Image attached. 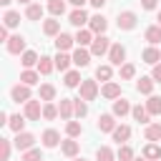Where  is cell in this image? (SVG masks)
Instances as JSON below:
<instances>
[{
	"label": "cell",
	"instance_id": "43",
	"mask_svg": "<svg viewBox=\"0 0 161 161\" xmlns=\"http://www.w3.org/2000/svg\"><path fill=\"white\" fill-rule=\"evenodd\" d=\"M65 133H68L70 138H78V136L83 133V126H80L78 121H73V118H70V121L65 123Z\"/></svg>",
	"mask_w": 161,
	"mask_h": 161
},
{
	"label": "cell",
	"instance_id": "30",
	"mask_svg": "<svg viewBox=\"0 0 161 161\" xmlns=\"http://www.w3.org/2000/svg\"><path fill=\"white\" fill-rule=\"evenodd\" d=\"M38 98H40V101H55V86H53V83H40Z\"/></svg>",
	"mask_w": 161,
	"mask_h": 161
},
{
	"label": "cell",
	"instance_id": "27",
	"mask_svg": "<svg viewBox=\"0 0 161 161\" xmlns=\"http://www.w3.org/2000/svg\"><path fill=\"white\" fill-rule=\"evenodd\" d=\"M143 38H146L151 45H158V43H161V25H158V23H156V25H148L146 33H143Z\"/></svg>",
	"mask_w": 161,
	"mask_h": 161
},
{
	"label": "cell",
	"instance_id": "5",
	"mask_svg": "<svg viewBox=\"0 0 161 161\" xmlns=\"http://www.w3.org/2000/svg\"><path fill=\"white\" fill-rule=\"evenodd\" d=\"M13 143H15V148H18V151H28V148H33V146H35V136H33V133H28V131H20V133H15Z\"/></svg>",
	"mask_w": 161,
	"mask_h": 161
},
{
	"label": "cell",
	"instance_id": "50",
	"mask_svg": "<svg viewBox=\"0 0 161 161\" xmlns=\"http://www.w3.org/2000/svg\"><path fill=\"white\" fill-rule=\"evenodd\" d=\"M8 30H10V28H5V25H0V40H5V43L10 40V35H8Z\"/></svg>",
	"mask_w": 161,
	"mask_h": 161
},
{
	"label": "cell",
	"instance_id": "58",
	"mask_svg": "<svg viewBox=\"0 0 161 161\" xmlns=\"http://www.w3.org/2000/svg\"><path fill=\"white\" fill-rule=\"evenodd\" d=\"M158 161H161V158H158Z\"/></svg>",
	"mask_w": 161,
	"mask_h": 161
},
{
	"label": "cell",
	"instance_id": "57",
	"mask_svg": "<svg viewBox=\"0 0 161 161\" xmlns=\"http://www.w3.org/2000/svg\"><path fill=\"white\" fill-rule=\"evenodd\" d=\"M133 161H148V158H143V156H141V158H133Z\"/></svg>",
	"mask_w": 161,
	"mask_h": 161
},
{
	"label": "cell",
	"instance_id": "41",
	"mask_svg": "<svg viewBox=\"0 0 161 161\" xmlns=\"http://www.w3.org/2000/svg\"><path fill=\"white\" fill-rule=\"evenodd\" d=\"M111 78H113V68H111V65H98V68H96V80L108 83Z\"/></svg>",
	"mask_w": 161,
	"mask_h": 161
},
{
	"label": "cell",
	"instance_id": "13",
	"mask_svg": "<svg viewBox=\"0 0 161 161\" xmlns=\"http://www.w3.org/2000/svg\"><path fill=\"white\" fill-rule=\"evenodd\" d=\"M40 141H43V146H45V148H55L58 143H63V141H60V133H58L55 128H45V131H43V136H40Z\"/></svg>",
	"mask_w": 161,
	"mask_h": 161
},
{
	"label": "cell",
	"instance_id": "9",
	"mask_svg": "<svg viewBox=\"0 0 161 161\" xmlns=\"http://www.w3.org/2000/svg\"><path fill=\"white\" fill-rule=\"evenodd\" d=\"M70 55H73V65L86 68V65L91 63V55H93V53H91V48H80V45H78V48H75Z\"/></svg>",
	"mask_w": 161,
	"mask_h": 161
},
{
	"label": "cell",
	"instance_id": "45",
	"mask_svg": "<svg viewBox=\"0 0 161 161\" xmlns=\"http://www.w3.org/2000/svg\"><path fill=\"white\" fill-rule=\"evenodd\" d=\"M15 143H10L8 138H0V161H10V151Z\"/></svg>",
	"mask_w": 161,
	"mask_h": 161
},
{
	"label": "cell",
	"instance_id": "52",
	"mask_svg": "<svg viewBox=\"0 0 161 161\" xmlns=\"http://www.w3.org/2000/svg\"><path fill=\"white\" fill-rule=\"evenodd\" d=\"M68 3H70V5H75V8H83L88 0H68Z\"/></svg>",
	"mask_w": 161,
	"mask_h": 161
},
{
	"label": "cell",
	"instance_id": "28",
	"mask_svg": "<svg viewBox=\"0 0 161 161\" xmlns=\"http://www.w3.org/2000/svg\"><path fill=\"white\" fill-rule=\"evenodd\" d=\"M43 33H45V35H50V38H55V35L60 33V20H55V18L43 20Z\"/></svg>",
	"mask_w": 161,
	"mask_h": 161
},
{
	"label": "cell",
	"instance_id": "31",
	"mask_svg": "<svg viewBox=\"0 0 161 161\" xmlns=\"http://www.w3.org/2000/svg\"><path fill=\"white\" fill-rule=\"evenodd\" d=\"M131 116H133V121H138V123H148V118H151V113H148L146 106H133V108H131Z\"/></svg>",
	"mask_w": 161,
	"mask_h": 161
},
{
	"label": "cell",
	"instance_id": "36",
	"mask_svg": "<svg viewBox=\"0 0 161 161\" xmlns=\"http://www.w3.org/2000/svg\"><path fill=\"white\" fill-rule=\"evenodd\" d=\"M3 25H5V28H18V25H20V13L8 10V13L3 15Z\"/></svg>",
	"mask_w": 161,
	"mask_h": 161
},
{
	"label": "cell",
	"instance_id": "21",
	"mask_svg": "<svg viewBox=\"0 0 161 161\" xmlns=\"http://www.w3.org/2000/svg\"><path fill=\"white\" fill-rule=\"evenodd\" d=\"M131 108H133V106H131L126 98H116V101H113V111H111V113H113L116 118H123V116H128V113H131Z\"/></svg>",
	"mask_w": 161,
	"mask_h": 161
},
{
	"label": "cell",
	"instance_id": "56",
	"mask_svg": "<svg viewBox=\"0 0 161 161\" xmlns=\"http://www.w3.org/2000/svg\"><path fill=\"white\" fill-rule=\"evenodd\" d=\"M156 20H158V25H161V10H158V15H156Z\"/></svg>",
	"mask_w": 161,
	"mask_h": 161
},
{
	"label": "cell",
	"instance_id": "10",
	"mask_svg": "<svg viewBox=\"0 0 161 161\" xmlns=\"http://www.w3.org/2000/svg\"><path fill=\"white\" fill-rule=\"evenodd\" d=\"M108 60H111V65H123V60H126V48H123L121 43H113L111 50H108Z\"/></svg>",
	"mask_w": 161,
	"mask_h": 161
},
{
	"label": "cell",
	"instance_id": "25",
	"mask_svg": "<svg viewBox=\"0 0 161 161\" xmlns=\"http://www.w3.org/2000/svg\"><path fill=\"white\" fill-rule=\"evenodd\" d=\"M80 83H83V78H80L78 70H65V75H63V86L65 88H78Z\"/></svg>",
	"mask_w": 161,
	"mask_h": 161
},
{
	"label": "cell",
	"instance_id": "6",
	"mask_svg": "<svg viewBox=\"0 0 161 161\" xmlns=\"http://www.w3.org/2000/svg\"><path fill=\"white\" fill-rule=\"evenodd\" d=\"M5 50L10 55H23L25 53V38L23 35H10V40L5 43Z\"/></svg>",
	"mask_w": 161,
	"mask_h": 161
},
{
	"label": "cell",
	"instance_id": "26",
	"mask_svg": "<svg viewBox=\"0 0 161 161\" xmlns=\"http://www.w3.org/2000/svg\"><path fill=\"white\" fill-rule=\"evenodd\" d=\"M143 158H148V161H158V158H161V146H158L156 141L146 143V146H143Z\"/></svg>",
	"mask_w": 161,
	"mask_h": 161
},
{
	"label": "cell",
	"instance_id": "3",
	"mask_svg": "<svg viewBox=\"0 0 161 161\" xmlns=\"http://www.w3.org/2000/svg\"><path fill=\"white\" fill-rule=\"evenodd\" d=\"M111 38L103 33V35H96L93 38V43H91V53L93 55H108V50H111Z\"/></svg>",
	"mask_w": 161,
	"mask_h": 161
},
{
	"label": "cell",
	"instance_id": "14",
	"mask_svg": "<svg viewBox=\"0 0 161 161\" xmlns=\"http://www.w3.org/2000/svg\"><path fill=\"white\" fill-rule=\"evenodd\" d=\"M93 38H96V33H93L91 28H78V33H75V43H78L80 48H91Z\"/></svg>",
	"mask_w": 161,
	"mask_h": 161
},
{
	"label": "cell",
	"instance_id": "33",
	"mask_svg": "<svg viewBox=\"0 0 161 161\" xmlns=\"http://www.w3.org/2000/svg\"><path fill=\"white\" fill-rule=\"evenodd\" d=\"M25 18H28V20H40V18H43V5H40V3H30V5L25 8Z\"/></svg>",
	"mask_w": 161,
	"mask_h": 161
},
{
	"label": "cell",
	"instance_id": "51",
	"mask_svg": "<svg viewBox=\"0 0 161 161\" xmlns=\"http://www.w3.org/2000/svg\"><path fill=\"white\" fill-rule=\"evenodd\" d=\"M88 3H91L93 8H103V5H106V0H88Z\"/></svg>",
	"mask_w": 161,
	"mask_h": 161
},
{
	"label": "cell",
	"instance_id": "32",
	"mask_svg": "<svg viewBox=\"0 0 161 161\" xmlns=\"http://www.w3.org/2000/svg\"><path fill=\"white\" fill-rule=\"evenodd\" d=\"M8 128H10L13 133H20V131L25 128V116H20V113H13V116H10V121H8Z\"/></svg>",
	"mask_w": 161,
	"mask_h": 161
},
{
	"label": "cell",
	"instance_id": "44",
	"mask_svg": "<svg viewBox=\"0 0 161 161\" xmlns=\"http://www.w3.org/2000/svg\"><path fill=\"white\" fill-rule=\"evenodd\" d=\"M118 68H121V70H118V73H121V80H131V78L136 75V65H133V63H123V65H118Z\"/></svg>",
	"mask_w": 161,
	"mask_h": 161
},
{
	"label": "cell",
	"instance_id": "22",
	"mask_svg": "<svg viewBox=\"0 0 161 161\" xmlns=\"http://www.w3.org/2000/svg\"><path fill=\"white\" fill-rule=\"evenodd\" d=\"M141 58H143V63H148V65H156V63L161 60V50H158L156 45H148V48L141 53Z\"/></svg>",
	"mask_w": 161,
	"mask_h": 161
},
{
	"label": "cell",
	"instance_id": "40",
	"mask_svg": "<svg viewBox=\"0 0 161 161\" xmlns=\"http://www.w3.org/2000/svg\"><path fill=\"white\" fill-rule=\"evenodd\" d=\"M96 161H118V158H116V153H113L111 146H101L96 151Z\"/></svg>",
	"mask_w": 161,
	"mask_h": 161
},
{
	"label": "cell",
	"instance_id": "55",
	"mask_svg": "<svg viewBox=\"0 0 161 161\" xmlns=\"http://www.w3.org/2000/svg\"><path fill=\"white\" fill-rule=\"evenodd\" d=\"M18 3H23V5H30V3H33V0H18Z\"/></svg>",
	"mask_w": 161,
	"mask_h": 161
},
{
	"label": "cell",
	"instance_id": "39",
	"mask_svg": "<svg viewBox=\"0 0 161 161\" xmlns=\"http://www.w3.org/2000/svg\"><path fill=\"white\" fill-rule=\"evenodd\" d=\"M146 108H148V113L151 116H161V98L158 96H148V101H146Z\"/></svg>",
	"mask_w": 161,
	"mask_h": 161
},
{
	"label": "cell",
	"instance_id": "24",
	"mask_svg": "<svg viewBox=\"0 0 161 161\" xmlns=\"http://www.w3.org/2000/svg\"><path fill=\"white\" fill-rule=\"evenodd\" d=\"M111 136H113V141H118V146H121V143H126V141L131 138V126L121 123V126H116V128H113V133H111Z\"/></svg>",
	"mask_w": 161,
	"mask_h": 161
},
{
	"label": "cell",
	"instance_id": "20",
	"mask_svg": "<svg viewBox=\"0 0 161 161\" xmlns=\"http://www.w3.org/2000/svg\"><path fill=\"white\" fill-rule=\"evenodd\" d=\"M101 96H103V98H108V101H116V98H121V86H118V83H113V80H108V83H103Z\"/></svg>",
	"mask_w": 161,
	"mask_h": 161
},
{
	"label": "cell",
	"instance_id": "11",
	"mask_svg": "<svg viewBox=\"0 0 161 161\" xmlns=\"http://www.w3.org/2000/svg\"><path fill=\"white\" fill-rule=\"evenodd\" d=\"M58 113H60L63 121H70V118L75 116V103H73V98H60V103H58Z\"/></svg>",
	"mask_w": 161,
	"mask_h": 161
},
{
	"label": "cell",
	"instance_id": "54",
	"mask_svg": "<svg viewBox=\"0 0 161 161\" xmlns=\"http://www.w3.org/2000/svg\"><path fill=\"white\" fill-rule=\"evenodd\" d=\"M70 161H88V158H83V156H80V158H78V156H75V158H70Z\"/></svg>",
	"mask_w": 161,
	"mask_h": 161
},
{
	"label": "cell",
	"instance_id": "48",
	"mask_svg": "<svg viewBox=\"0 0 161 161\" xmlns=\"http://www.w3.org/2000/svg\"><path fill=\"white\" fill-rule=\"evenodd\" d=\"M156 5H158V0H141L143 10H156Z\"/></svg>",
	"mask_w": 161,
	"mask_h": 161
},
{
	"label": "cell",
	"instance_id": "12",
	"mask_svg": "<svg viewBox=\"0 0 161 161\" xmlns=\"http://www.w3.org/2000/svg\"><path fill=\"white\" fill-rule=\"evenodd\" d=\"M88 20H91V18H88V13H86L83 8H75V10L68 15V23H70V25H75V28H86V25H88Z\"/></svg>",
	"mask_w": 161,
	"mask_h": 161
},
{
	"label": "cell",
	"instance_id": "15",
	"mask_svg": "<svg viewBox=\"0 0 161 161\" xmlns=\"http://www.w3.org/2000/svg\"><path fill=\"white\" fill-rule=\"evenodd\" d=\"M73 45H75V35H68V33H58V35H55V48H58V50L68 53Z\"/></svg>",
	"mask_w": 161,
	"mask_h": 161
},
{
	"label": "cell",
	"instance_id": "16",
	"mask_svg": "<svg viewBox=\"0 0 161 161\" xmlns=\"http://www.w3.org/2000/svg\"><path fill=\"white\" fill-rule=\"evenodd\" d=\"M113 128H116V116H113V113H101V116H98V131L113 133Z\"/></svg>",
	"mask_w": 161,
	"mask_h": 161
},
{
	"label": "cell",
	"instance_id": "34",
	"mask_svg": "<svg viewBox=\"0 0 161 161\" xmlns=\"http://www.w3.org/2000/svg\"><path fill=\"white\" fill-rule=\"evenodd\" d=\"M38 60H40V58H38V53H35V50H25V53L20 55L23 68H35V65H38Z\"/></svg>",
	"mask_w": 161,
	"mask_h": 161
},
{
	"label": "cell",
	"instance_id": "47",
	"mask_svg": "<svg viewBox=\"0 0 161 161\" xmlns=\"http://www.w3.org/2000/svg\"><path fill=\"white\" fill-rule=\"evenodd\" d=\"M73 103H75V118H83V116L88 113V101H83V98L78 96V98H73Z\"/></svg>",
	"mask_w": 161,
	"mask_h": 161
},
{
	"label": "cell",
	"instance_id": "2",
	"mask_svg": "<svg viewBox=\"0 0 161 161\" xmlns=\"http://www.w3.org/2000/svg\"><path fill=\"white\" fill-rule=\"evenodd\" d=\"M116 25H118V30H133L138 25V15L133 10H123V13H118Z\"/></svg>",
	"mask_w": 161,
	"mask_h": 161
},
{
	"label": "cell",
	"instance_id": "7",
	"mask_svg": "<svg viewBox=\"0 0 161 161\" xmlns=\"http://www.w3.org/2000/svg\"><path fill=\"white\" fill-rule=\"evenodd\" d=\"M23 116H25L28 121H40V118H43V106H40V98H38V101H33V98H30V101L25 103V113H23Z\"/></svg>",
	"mask_w": 161,
	"mask_h": 161
},
{
	"label": "cell",
	"instance_id": "53",
	"mask_svg": "<svg viewBox=\"0 0 161 161\" xmlns=\"http://www.w3.org/2000/svg\"><path fill=\"white\" fill-rule=\"evenodd\" d=\"M10 3H13V0H0V5H10Z\"/></svg>",
	"mask_w": 161,
	"mask_h": 161
},
{
	"label": "cell",
	"instance_id": "35",
	"mask_svg": "<svg viewBox=\"0 0 161 161\" xmlns=\"http://www.w3.org/2000/svg\"><path fill=\"white\" fill-rule=\"evenodd\" d=\"M116 158H118V161H133L136 153H133V148H131L128 143H121L118 151H116Z\"/></svg>",
	"mask_w": 161,
	"mask_h": 161
},
{
	"label": "cell",
	"instance_id": "23",
	"mask_svg": "<svg viewBox=\"0 0 161 161\" xmlns=\"http://www.w3.org/2000/svg\"><path fill=\"white\" fill-rule=\"evenodd\" d=\"M53 60H55V68H58L60 73H65V70H70V63H73V55H68V53H63V50H58V55H55Z\"/></svg>",
	"mask_w": 161,
	"mask_h": 161
},
{
	"label": "cell",
	"instance_id": "1",
	"mask_svg": "<svg viewBox=\"0 0 161 161\" xmlns=\"http://www.w3.org/2000/svg\"><path fill=\"white\" fill-rule=\"evenodd\" d=\"M98 93H101V88H98V80H93V78H83V83L78 86V96L83 101H96Z\"/></svg>",
	"mask_w": 161,
	"mask_h": 161
},
{
	"label": "cell",
	"instance_id": "4",
	"mask_svg": "<svg viewBox=\"0 0 161 161\" xmlns=\"http://www.w3.org/2000/svg\"><path fill=\"white\" fill-rule=\"evenodd\" d=\"M30 88H33V86L18 83V86H13V88H10V98H13L15 103H28V101H30V96H33V93H30Z\"/></svg>",
	"mask_w": 161,
	"mask_h": 161
},
{
	"label": "cell",
	"instance_id": "42",
	"mask_svg": "<svg viewBox=\"0 0 161 161\" xmlns=\"http://www.w3.org/2000/svg\"><path fill=\"white\" fill-rule=\"evenodd\" d=\"M55 116H60V113H58V106H55L53 101H45V103H43V118H45V121H53Z\"/></svg>",
	"mask_w": 161,
	"mask_h": 161
},
{
	"label": "cell",
	"instance_id": "17",
	"mask_svg": "<svg viewBox=\"0 0 161 161\" xmlns=\"http://www.w3.org/2000/svg\"><path fill=\"white\" fill-rule=\"evenodd\" d=\"M60 151H63V156H68V158H75L78 156V151H80V143L75 141V138H65L63 143H60Z\"/></svg>",
	"mask_w": 161,
	"mask_h": 161
},
{
	"label": "cell",
	"instance_id": "29",
	"mask_svg": "<svg viewBox=\"0 0 161 161\" xmlns=\"http://www.w3.org/2000/svg\"><path fill=\"white\" fill-rule=\"evenodd\" d=\"M38 80H40V73L33 68H25L20 73V83H25V86H38Z\"/></svg>",
	"mask_w": 161,
	"mask_h": 161
},
{
	"label": "cell",
	"instance_id": "38",
	"mask_svg": "<svg viewBox=\"0 0 161 161\" xmlns=\"http://www.w3.org/2000/svg\"><path fill=\"white\" fill-rule=\"evenodd\" d=\"M48 13H50L53 18L63 15V13H65V0H48Z\"/></svg>",
	"mask_w": 161,
	"mask_h": 161
},
{
	"label": "cell",
	"instance_id": "37",
	"mask_svg": "<svg viewBox=\"0 0 161 161\" xmlns=\"http://www.w3.org/2000/svg\"><path fill=\"white\" fill-rule=\"evenodd\" d=\"M143 133H146V141H161V123H148Z\"/></svg>",
	"mask_w": 161,
	"mask_h": 161
},
{
	"label": "cell",
	"instance_id": "46",
	"mask_svg": "<svg viewBox=\"0 0 161 161\" xmlns=\"http://www.w3.org/2000/svg\"><path fill=\"white\" fill-rule=\"evenodd\" d=\"M20 161H43V153H40V148H28V151H23V156H20Z\"/></svg>",
	"mask_w": 161,
	"mask_h": 161
},
{
	"label": "cell",
	"instance_id": "49",
	"mask_svg": "<svg viewBox=\"0 0 161 161\" xmlns=\"http://www.w3.org/2000/svg\"><path fill=\"white\" fill-rule=\"evenodd\" d=\"M151 78H153L156 83H161V63H156V65H153V70H151Z\"/></svg>",
	"mask_w": 161,
	"mask_h": 161
},
{
	"label": "cell",
	"instance_id": "19",
	"mask_svg": "<svg viewBox=\"0 0 161 161\" xmlns=\"http://www.w3.org/2000/svg\"><path fill=\"white\" fill-rule=\"evenodd\" d=\"M153 86H156V80H153L151 75H141V78L136 80V91L143 93V96H151V93H153Z\"/></svg>",
	"mask_w": 161,
	"mask_h": 161
},
{
	"label": "cell",
	"instance_id": "18",
	"mask_svg": "<svg viewBox=\"0 0 161 161\" xmlns=\"http://www.w3.org/2000/svg\"><path fill=\"white\" fill-rule=\"evenodd\" d=\"M35 70H38L40 75H50V73L55 70V60H53L50 55H40V60H38Z\"/></svg>",
	"mask_w": 161,
	"mask_h": 161
},
{
	"label": "cell",
	"instance_id": "8",
	"mask_svg": "<svg viewBox=\"0 0 161 161\" xmlns=\"http://www.w3.org/2000/svg\"><path fill=\"white\" fill-rule=\"evenodd\" d=\"M88 28H91L96 35H103V33H106V28H108V18H106V15H101V13H96V15H91Z\"/></svg>",
	"mask_w": 161,
	"mask_h": 161
}]
</instances>
